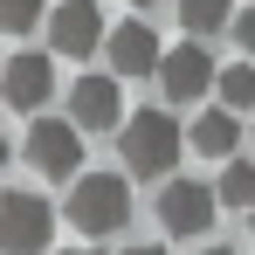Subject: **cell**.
Here are the masks:
<instances>
[{"instance_id":"2","label":"cell","mask_w":255,"mask_h":255,"mask_svg":"<svg viewBox=\"0 0 255 255\" xmlns=\"http://www.w3.org/2000/svg\"><path fill=\"white\" fill-rule=\"evenodd\" d=\"M69 221L83 228L90 242H104V235H118L131 221V186L118 172H83L76 179V193H69Z\"/></svg>"},{"instance_id":"9","label":"cell","mask_w":255,"mask_h":255,"mask_svg":"<svg viewBox=\"0 0 255 255\" xmlns=\"http://www.w3.org/2000/svg\"><path fill=\"white\" fill-rule=\"evenodd\" d=\"M48 90H55V69H48V55H42V48H21V55L0 69V97H7L14 111H42V104H48Z\"/></svg>"},{"instance_id":"1","label":"cell","mask_w":255,"mask_h":255,"mask_svg":"<svg viewBox=\"0 0 255 255\" xmlns=\"http://www.w3.org/2000/svg\"><path fill=\"white\" fill-rule=\"evenodd\" d=\"M118 138H125V166L138 172V179L172 172V166H179V152H186V138H179V125H172L166 111H131Z\"/></svg>"},{"instance_id":"4","label":"cell","mask_w":255,"mask_h":255,"mask_svg":"<svg viewBox=\"0 0 255 255\" xmlns=\"http://www.w3.org/2000/svg\"><path fill=\"white\" fill-rule=\"evenodd\" d=\"M28 166L42 179H76L83 172V131L69 118H35L28 125Z\"/></svg>"},{"instance_id":"13","label":"cell","mask_w":255,"mask_h":255,"mask_svg":"<svg viewBox=\"0 0 255 255\" xmlns=\"http://www.w3.org/2000/svg\"><path fill=\"white\" fill-rule=\"evenodd\" d=\"M214 90H221V111H249L255 104V69L249 62H228V69L214 76Z\"/></svg>"},{"instance_id":"3","label":"cell","mask_w":255,"mask_h":255,"mask_svg":"<svg viewBox=\"0 0 255 255\" xmlns=\"http://www.w3.org/2000/svg\"><path fill=\"white\" fill-rule=\"evenodd\" d=\"M55 235V207L42 193H0V255H42Z\"/></svg>"},{"instance_id":"19","label":"cell","mask_w":255,"mask_h":255,"mask_svg":"<svg viewBox=\"0 0 255 255\" xmlns=\"http://www.w3.org/2000/svg\"><path fill=\"white\" fill-rule=\"evenodd\" d=\"M0 166H7V138H0Z\"/></svg>"},{"instance_id":"22","label":"cell","mask_w":255,"mask_h":255,"mask_svg":"<svg viewBox=\"0 0 255 255\" xmlns=\"http://www.w3.org/2000/svg\"><path fill=\"white\" fill-rule=\"evenodd\" d=\"M249 235H255V214H249Z\"/></svg>"},{"instance_id":"20","label":"cell","mask_w":255,"mask_h":255,"mask_svg":"<svg viewBox=\"0 0 255 255\" xmlns=\"http://www.w3.org/2000/svg\"><path fill=\"white\" fill-rule=\"evenodd\" d=\"M69 255H97V249H69Z\"/></svg>"},{"instance_id":"12","label":"cell","mask_w":255,"mask_h":255,"mask_svg":"<svg viewBox=\"0 0 255 255\" xmlns=\"http://www.w3.org/2000/svg\"><path fill=\"white\" fill-rule=\"evenodd\" d=\"M214 200H221V207H249V214H255V159H228L221 179H214Z\"/></svg>"},{"instance_id":"15","label":"cell","mask_w":255,"mask_h":255,"mask_svg":"<svg viewBox=\"0 0 255 255\" xmlns=\"http://www.w3.org/2000/svg\"><path fill=\"white\" fill-rule=\"evenodd\" d=\"M42 21V0H0V35H28Z\"/></svg>"},{"instance_id":"18","label":"cell","mask_w":255,"mask_h":255,"mask_svg":"<svg viewBox=\"0 0 255 255\" xmlns=\"http://www.w3.org/2000/svg\"><path fill=\"white\" fill-rule=\"evenodd\" d=\"M200 255H235V249H200Z\"/></svg>"},{"instance_id":"17","label":"cell","mask_w":255,"mask_h":255,"mask_svg":"<svg viewBox=\"0 0 255 255\" xmlns=\"http://www.w3.org/2000/svg\"><path fill=\"white\" fill-rule=\"evenodd\" d=\"M125 255H166V249H125Z\"/></svg>"},{"instance_id":"21","label":"cell","mask_w":255,"mask_h":255,"mask_svg":"<svg viewBox=\"0 0 255 255\" xmlns=\"http://www.w3.org/2000/svg\"><path fill=\"white\" fill-rule=\"evenodd\" d=\"M131 7H152V0H131Z\"/></svg>"},{"instance_id":"10","label":"cell","mask_w":255,"mask_h":255,"mask_svg":"<svg viewBox=\"0 0 255 255\" xmlns=\"http://www.w3.org/2000/svg\"><path fill=\"white\" fill-rule=\"evenodd\" d=\"M69 125H76V131H111V125H125L118 76H83L76 97H69Z\"/></svg>"},{"instance_id":"6","label":"cell","mask_w":255,"mask_h":255,"mask_svg":"<svg viewBox=\"0 0 255 255\" xmlns=\"http://www.w3.org/2000/svg\"><path fill=\"white\" fill-rule=\"evenodd\" d=\"M214 76H221V69H214L207 48H200V42H179V48H166V62H159V97L193 104V97H207Z\"/></svg>"},{"instance_id":"11","label":"cell","mask_w":255,"mask_h":255,"mask_svg":"<svg viewBox=\"0 0 255 255\" xmlns=\"http://www.w3.org/2000/svg\"><path fill=\"white\" fill-rule=\"evenodd\" d=\"M186 145L207 152V159H235V145H242V118L221 111V104H207V111L193 118V131H186Z\"/></svg>"},{"instance_id":"8","label":"cell","mask_w":255,"mask_h":255,"mask_svg":"<svg viewBox=\"0 0 255 255\" xmlns=\"http://www.w3.org/2000/svg\"><path fill=\"white\" fill-rule=\"evenodd\" d=\"M104 55H111V76H159V62H166V48H159V35L145 21H118Z\"/></svg>"},{"instance_id":"7","label":"cell","mask_w":255,"mask_h":255,"mask_svg":"<svg viewBox=\"0 0 255 255\" xmlns=\"http://www.w3.org/2000/svg\"><path fill=\"white\" fill-rule=\"evenodd\" d=\"M97 42H104V7L97 0H62L48 14V48L55 55H90Z\"/></svg>"},{"instance_id":"5","label":"cell","mask_w":255,"mask_h":255,"mask_svg":"<svg viewBox=\"0 0 255 255\" xmlns=\"http://www.w3.org/2000/svg\"><path fill=\"white\" fill-rule=\"evenodd\" d=\"M214 207H221V200H214V186H200V179H166V186H159V228L179 235V242L207 235Z\"/></svg>"},{"instance_id":"14","label":"cell","mask_w":255,"mask_h":255,"mask_svg":"<svg viewBox=\"0 0 255 255\" xmlns=\"http://www.w3.org/2000/svg\"><path fill=\"white\" fill-rule=\"evenodd\" d=\"M179 21H186L193 35H214V28L235 21V7H228V0H179Z\"/></svg>"},{"instance_id":"16","label":"cell","mask_w":255,"mask_h":255,"mask_svg":"<svg viewBox=\"0 0 255 255\" xmlns=\"http://www.w3.org/2000/svg\"><path fill=\"white\" fill-rule=\"evenodd\" d=\"M235 42L255 55V7H249V14H235Z\"/></svg>"}]
</instances>
